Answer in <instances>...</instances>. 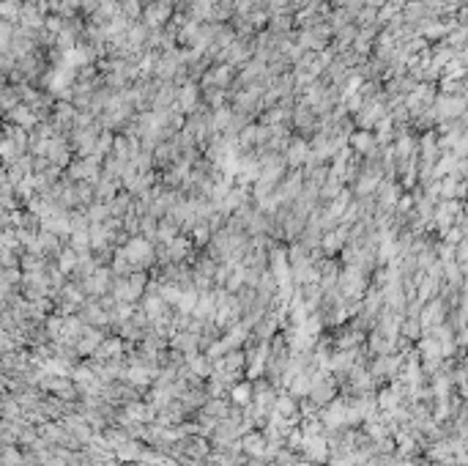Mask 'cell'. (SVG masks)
<instances>
[{
	"label": "cell",
	"mask_w": 468,
	"mask_h": 466,
	"mask_svg": "<svg viewBox=\"0 0 468 466\" xmlns=\"http://www.w3.org/2000/svg\"><path fill=\"white\" fill-rule=\"evenodd\" d=\"M233 398L238 400V403H247V400H249V387H235Z\"/></svg>",
	"instance_id": "5"
},
{
	"label": "cell",
	"mask_w": 468,
	"mask_h": 466,
	"mask_svg": "<svg viewBox=\"0 0 468 466\" xmlns=\"http://www.w3.org/2000/svg\"><path fill=\"white\" fill-rule=\"evenodd\" d=\"M304 447H307V452H310L312 458H318V461H323V458H326V444H323V439H312V436H307Z\"/></svg>",
	"instance_id": "2"
},
{
	"label": "cell",
	"mask_w": 468,
	"mask_h": 466,
	"mask_svg": "<svg viewBox=\"0 0 468 466\" xmlns=\"http://www.w3.org/2000/svg\"><path fill=\"white\" fill-rule=\"evenodd\" d=\"M244 447H247V450H252L257 455V452L263 450V442H260V436H249L247 442H244Z\"/></svg>",
	"instance_id": "3"
},
{
	"label": "cell",
	"mask_w": 468,
	"mask_h": 466,
	"mask_svg": "<svg viewBox=\"0 0 468 466\" xmlns=\"http://www.w3.org/2000/svg\"><path fill=\"white\" fill-rule=\"evenodd\" d=\"M277 409H279V414H282V417H290V414H293V403H290L288 398H282V400L277 403Z\"/></svg>",
	"instance_id": "4"
},
{
	"label": "cell",
	"mask_w": 468,
	"mask_h": 466,
	"mask_svg": "<svg viewBox=\"0 0 468 466\" xmlns=\"http://www.w3.org/2000/svg\"><path fill=\"white\" fill-rule=\"evenodd\" d=\"M124 255H129V261L140 264V261H148V255H151V247H148V242H140V239H134V242L126 247Z\"/></svg>",
	"instance_id": "1"
}]
</instances>
